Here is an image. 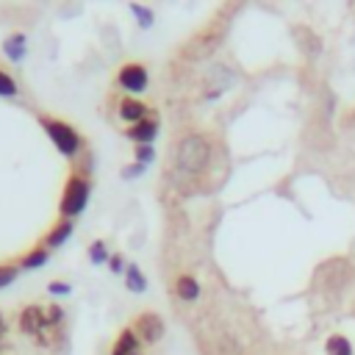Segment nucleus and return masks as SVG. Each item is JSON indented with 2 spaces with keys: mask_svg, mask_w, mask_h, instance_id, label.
<instances>
[{
  "mask_svg": "<svg viewBox=\"0 0 355 355\" xmlns=\"http://www.w3.org/2000/svg\"><path fill=\"white\" fill-rule=\"evenodd\" d=\"M73 233H76V220H61L58 217V222L47 231V236L42 239V247L45 250H58V247H64L69 239H73Z\"/></svg>",
  "mask_w": 355,
  "mask_h": 355,
  "instance_id": "9",
  "label": "nucleus"
},
{
  "mask_svg": "<svg viewBox=\"0 0 355 355\" xmlns=\"http://www.w3.org/2000/svg\"><path fill=\"white\" fill-rule=\"evenodd\" d=\"M17 328H20L23 336H28L31 341H36L39 347H53L56 344V339H53L56 330L47 322V308L39 306V303H28V306L20 308Z\"/></svg>",
  "mask_w": 355,
  "mask_h": 355,
  "instance_id": "4",
  "label": "nucleus"
},
{
  "mask_svg": "<svg viewBox=\"0 0 355 355\" xmlns=\"http://www.w3.org/2000/svg\"><path fill=\"white\" fill-rule=\"evenodd\" d=\"M141 344L139 341V336L133 333V328L128 325V328H122L119 333H117V339H114V347H111V355H139L141 352Z\"/></svg>",
  "mask_w": 355,
  "mask_h": 355,
  "instance_id": "10",
  "label": "nucleus"
},
{
  "mask_svg": "<svg viewBox=\"0 0 355 355\" xmlns=\"http://www.w3.org/2000/svg\"><path fill=\"white\" fill-rule=\"evenodd\" d=\"M159 117L156 114H150L148 119H141L139 125H130L128 130H125V136L133 141L136 148H141V145H153L156 141V136H159Z\"/></svg>",
  "mask_w": 355,
  "mask_h": 355,
  "instance_id": "8",
  "label": "nucleus"
},
{
  "mask_svg": "<svg viewBox=\"0 0 355 355\" xmlns=\"http://www.w3.org/2000/svg\"><path fill=\"white\" fill-rule=\"evenodd\" d=\"M130 328H133V333L139 336V341L145 344V347H156V344L167 336V325H164L161 314H156V311H141V314H136L133 322H130Z\"/></svg>",
  "mask_w": 355,
  "mask_h": 355,
  "instance_id": "6",
  "label": "nucleus"
},
{
  "mask_svg": "<svg viewBox=\"0 0 355 355\" xmlns=\"http://www.w3.org/2000/svg\"><path fill=\"white\" fill-rule=\"evenodd\" d=\"M47 295H50V297H69V295H73V283H67V280H50V283H47Z\"/></svg>",
  "mask_w": 355,
  "mask_h": 355,
  "instance_id": "21",
  "label": "nucleus"
},
{
  "mask_svg": "<svg viewBox=\"0 0 355 355\" xmlns=\"http://www.w3.org/2000/svg\"><path fill=\"white\" fill-rule=\"evenodd\" d=\"M3 56H6L12 64H23L25 56H28V39H25V34H20V31L9 34V36L3 39Z\"/></svg>",
  "mask_w": 355,
  "mask_h": 355,
  "instance_id": "11",
  "label": "nucleus"
},
{
  "mask_svg": "<svg viewBox=\"0 0 355 355\" xmlns=\"http://www.w3.org/2000/svg\"><path fill=\"white\" fill-rule=\"evenodd\" d=\"M20 266L17 264H0V289H6V286H12V283L20 277Z\"/></svg>",
  "mask_w": 355,
  "mask_h": 355,
  "instance_id": "19",
  "label": "nucleus"
},
{
  "mask_svg": "<svg viewBox=\"0 0 355 355\" xmlns=\"http://www.w3.org/2000/svg\"><path fill=\"white\" fill-rule=\"evenodd\" d=\"M148 172V167L145 164H139V161H130V164H125L122 170H119V178L122 181H139L141 175Z\"/></svg>",
  "mask_w": 355,
  "mask_h": 355,
  "instance_id": "20",
  "label": "nucleus"
},
{
  "mask_svg": "<svg viewBox=\"0 0 355 355\" xmlns=\"http://www.w3.org/2000/svg\"><path fill=\"white\" fill-rule=\"evenodd\" d=\"M122 280H125V289L130 295H145L148 292V277H145V272H141L136 264H128Z\"/></svg>",
  "mask_w": 355,
  "mask_h": 355,
  "instance_id": "13",
  "label": "nucleus"
},
{
  "mask_svg": "<svg viewBox=\"0 0 355 355\" xmlns=\"http://www.w3.org/2000/svg\"><path fill=\"white\" fill-rule=\"evenodd\" d=\"M200 283H197V277L194 275H189V272H183V275H178L175 277V297L178 300H183V303H197L200 300Z\"/></svg>",
  "mask_w": 355,
  "mask_h": 355,
  "instance_id": "12",
  "label": "nucleus"
},
{
  "mask_svg": "<svg viewBox=\"0 0 355 355\" xmlns=\"http://www.w3.org/2000/svg\"><path fill=\"white\" fill-rule=\"evenodd\" d=\"M211 156H214V150H211V141L205 133H186L175 148V167L183 175L194 178L208 170Z\"/></svg>",
  "mask_w": 355,
  "mask_h": 355,
  "instance_id": "1",
  "label": "nucleus"
},
{
  "mask_svg": "<svg viewBox=\"0 0 355 355\" xmlns=\"http://www.w3.org/2000/svg\"><path fill=\"white\" fill-rule=\"evenodd\" d=\"M92 167H95V156H92V150H84L81 156H78V161H76V170L73 172H78V175H92Z\"/></svg>",
  "mask_w": 355,
  "mask_h": 355,
  "instance_id": "22",
  "label": "nucleus"
},
{
  "mask_svg": "<svg viewBox=\"0 0 355 355\" xmlns=\"http://www.w3.org/2000/svg\"><path fill=\"white\" fill-rule=\"evenodd\" d=\"M133 161L150 167V164L156 161V148H153V145H141V148H136V150H133Z\"/></svg>",
  "mask_w": 355,
  "mask_h": 355,
  "instance_id": "23",
  "label": "nucleus"
},
{
  "mask_svg": "<svg viewBox=\"0 0 355 355\" xmlns=\"http://www.w3.org/2000/svg\"><path fill=\"white\" fill-rule=\"evenodd\" d=\"M20 95V84L6 73V69H0V98H17Z\"/></svg>",
  "mask_w": 355,
  "mask_h": 355,
  "instance_id": "18",
  "label": "nucleus"
},
{
  "mask_svg": "<svg viewBox=\"0 0 355 355\" xmlns=\"http://www.w3.org/2000/svg\"><path fill=\"white\" fill-rule=\"evenodd\" d=\"M39 125L45 128L47 139L53 141V148H56L64 159H78V156L87 150L84 136H81L73 125H69V122H64V119H58V117L42 114V117H39Z\"/></svg>",
  "mask_w": 355,
  "mask_h": 355,
  "instance_id": "2",
  "label": "nucleus"
},
{
  "mask_svg": "<svg viewBox=\"0 0 355 355\" xmlns=\"http://www.w3.org/2000/svg\"><path fill=\"white\" fill-rule=\"evenodd\" d=\"M6 339H9V322H6V314L0 311V352L6 350Z\"/></svg>",
  "mask_w": 355,
  "mask_h": 355,
  "instance_id": "26",
  "label": "nucleus"
},
{
  "mask_svg": "<svg viewBox=\"0 0 355 355\" xmlns=\"http://www.w3.org/2000/svg\"><path fill=\"white\" fill-rule=\"evenodd\" d=\"M117 87L122 92H128L130 98L145 95L150 87V69L141 64V61H128L117 69Z\"/></svg>",
  "mask_w": 355,
  "mask_h": 355,
  "instance_id": "5",
  "label": "nucleus"
},
{
  "mask_svg": "<svg viewBox=\"0 0 355 355\" xmlns=\"http://www.w3.org/2000/svg\"><path fill=\"white\" fill-rule=\"evenodd\" d=\"M89 200H92V178L69 172V178L64 183V192H61V203H58L61 220H78L89 208Z\"/></svg>",
  "mask_w": 355,
  "mask_h": 355,
  "instance_id": "3",
  "label": "nucleus"
},
{
  "mask_svg": "<svg viewBox=\"0 0 355 355\" xmlns=\"http://www.w3.org/2000/svg\"><path fill=\"white\" fill-rule=\"evenodd\" d=\"M325 355H355V350L344 333H330L325 339Z\"/></svg>",
  "mask_w": 355,
  "mask_h": 355,
  "instance_id": "15",
  "label": "nucleus"
},
{
  "mask_svg": "<svg viewBox=\"0 0 355 355\" xmlns=\"http://www.w3.org/2000/svg\"><path fill=\"white\" fill-rule=\"evenodd\" d=\"M139 355H141V352H139Z\"/></svg>",
  "mask_w": 355,
  "mask_h": 355,
  "instance_id": "27",
  "label": "nucleus"
},
{
  "mask_svg": "<svg viewBox=\"0 0 355 355\" xmlns=\"http://www.w3.org/2000/svg\"><path fill=\"white\" fill-rule=\"evenodd\" d=\"M50 261V250H45L42 244L39 247H34V250H28L25 255H20V261H17V266L23 269V272H34V269H42L45 264Z\"/></svg>",
  "mask_w": 355,
  "mask_h": 355,
  "instance_id": "14",
  "label": "nucleus"
},
{
  "mask_svg": "<svg viewBox=\"0 0 355 355\" xmlns=\"http://www.w3.org/2000/svg\"><path fill=\"white\" fill-rule=\"evenodd\" d=\"M150 114H156V111H150L148 103L141 100V98L125 95V98H119V103H117V117H119L128 128H130V125H139L141 119H148Z\"/></svg>",
  "mask_w": 355,
  "mask_h": 355,
  "instance_id": "7",
  "label": "nucleus"
},
{
  "mask_svg": "<svg viewBox=\"0 0 355 355\" xmlns=\"http://www.w3.org/2000/svg\"><path fill=\"white\" fill-rule=\"evenodd\" d=\"M128 9H130V14H133V20H136V25H139L141 31H150V28L156 25V12H153L150 6H141V3H130Z\"/></svg>",
  "mask_w": 355,
  "mask_h": 355,
  "instance_id": "16",
  "label": "nucleus"
},
{
  "mask_svg": "<svg viewBox=\"0 0 355 355\" xmlns=\"http://www.w3.org/2000/svg\"><path fill=\"white\" fill-rule=\"evenodd\" d=\"M108 269H111L114 275H125V269H128L125 255H122V253H114V255H111V261H108Z\"/></svg>",
  "mask_w": 355,
  "mask_h": 355,
  "instance_id": "25",
  "label": "nucleus"
},
{
  "mask_svg": "<svg viewBox=\"0 0 355 355\" xmlns=\"http://www.w3.org/2000/svg\"><path fill=\"white\" fill-rule=\"evenodd\" d=\"M87 255H89V264H95V266H108V261H111V250H108V244L103 242V239H95L89 247H87Z\"/></svg>",
  "mask_w": 355,
  "mask_h": 355,
  "instance_id": "17",
  "label": "nucleus"
},
{
  "mask_svg": "<svg viewBox=\"0 0 355 355\" xmlns=\"http://www.w3.org/2000/svg\"><path fill=\"white\" fill-rule=\"evenodd\" d=\"M47 308V322H50V328L56 330V328H61L64 325V319H67V311L58 306V303H53V306H45Z\"/></svg>",
  "mask_w": 355,
  "mask_h": 355,
  "instance_id": "24",
  "label": "nucleus"
}]
</instances>
